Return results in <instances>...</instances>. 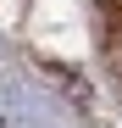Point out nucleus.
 Masks as SVG:
<instances>
[{
  "mask_svg": "<svg viewBox=\"0 0 122 128\" xmlns=\"http://www.w3.org/2000/svg\"><path fill=\"white\" fill-rule=\"evenodd\" d=\"M0 128H6V117H0Z\"/></svg>",
  "mask_w": 122,
  "mask_h": 128,
  "instance_id": "1",
  "label": "nucleus"
}]
</instances>
